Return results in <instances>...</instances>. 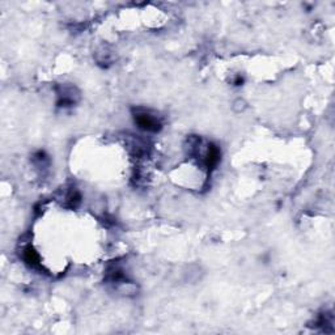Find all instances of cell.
Segmentation results:
<instances>
[{
	"label": "cell",
	"instance_id": "1",
	"mask_svg": "<svg viewBox=\"0 0 335 335\" xmlns=\"http://www.w3.org/2000/svg\"><path fill=\"white\" fill-rule=\"evenodd\" d=\"M134 119H135V123L138 125V127L144 131L148 132H159L160 130L163 129V123L160 121L156 115L151 114L147 110H143V109H138L136 113L134 114Z\"/></svg>",
	"mask_w": 335,
	"mask_h": 335
},
{
	"label": "cell",
	"instance_id": "4",
	"mask_svg": "<svg viewBox=\"0 0 335 335\" xmlns=\"http://www.w3.org/2000/svg\"><path fill=\"white\" fill-rule=\"evenodd\" d=\"M242 83H244V78H241V76H237L236 80H234V84L236 85H242Z\"/></svg>",
	"mask_w": 335,
	"mask_h": 335
},
{
	"label": "cell",
	"instance_id": "3",
	"mask_svg": "<svg viewBox=\"0 0 335 335\" xmlns=\"http://www.w3.org/2000/svg\"><path fill=\"white\" fill-rule=\"evenodd\" d=\"M24 261L32 268H42L40 255H38L37 251L34 250L32 246H28L24 250Z\"/></svg>",
	"mask_w": 335,
	"mask_h": 335
},
{
	"label": "cell",
	"instance_id": "2",
	"mask_svg": "<svg viewBox=\"0 0 335 335\" xmlns=\"http://www.w3.org/2000/svg\"><path fill=\"white\" fill-rule=\"evenodd\" d=\"M219 161H220V149H219V147L211 143V144H208L207 152L204 153L203 157V163L206 165L207 170L212 172L213 169H216V166L219 165Z\"/></svg>",
	"mask_w": 335,
	"mask_h": 335
}]
</instances>
